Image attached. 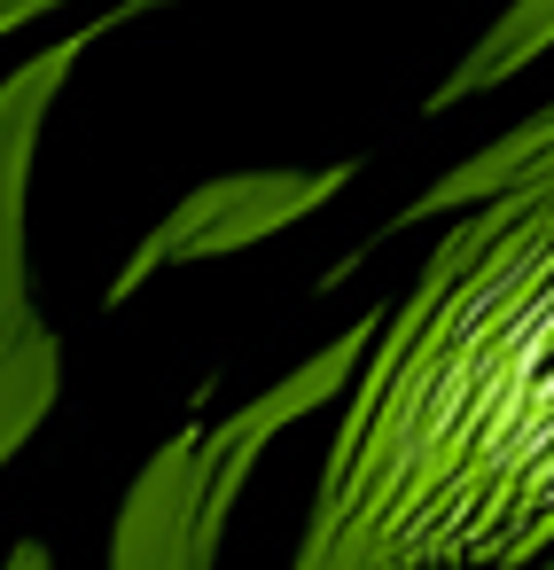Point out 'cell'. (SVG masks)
Listing matches in <instances>:
<instances>
[{
    "label": "cell",
    "mask_w": 554,
    "mask_h": 570,
    "mask_svg": "<svg viewBox=\"0 0 554 570\" xmlns=\"http://www.w3.org/2000/svg\"><path fill=\"white\" fill-rule=\"evenodd\" d=\"M422 212L461 219L367 336L297 570H554V110Z\"/></svg>",
    "instance_id": "cell-1"
},
{
    "label": "cell",
    "mask_w": 554,
    "mask_h": 570,
    "mask_svg": "<svg viewBox=\"0 0 554 570\" xmlns=\"http://www.w3.org/2000/svg\"><path fill=\"white\" fill-rule=\"evenodd\" d=\"M367 336H375V328H352L344 344H328L320 360H305L289 383H274V391L250 399L243 414L172 438V445L141 469V484L126 492L110 570H211L219 531H227V515H235V492L250 484V461H258L289 422H305L320 399L344 391V375H352V360L367 352Z\"/></svg>",
    "instance_id": "cell-2"
},
{
    "label": "cell",
    "mask_w": 554,
    "mask_h": 570,
    "mask_svg": "<svg viewBox=\"0 0 554 570\" xmlns=\"http://www.w3.org/2000/svg\"><path fill=\"white\" fill-rule=\"evenodd\" d=\"M71 56L79 48H48L32 71L0 87V461L40 430V414L56 399V344L24 305V180H32L40 118H48Z\"/></svg>",
    "instance_id": "cell-3"
},
{
    "label": "cell",
    "mask_w": 554,
    "mask_h": 570,
    "mask_svg": "<svg viewBox=\"0 0 554 570\" xmlns=\"http://www.w3.org/2000/svg\"><path fill=\"white\" fill-rule=\"evenodd\" d=\"M344 180H352L344 165H336V173H235V180H211L204 196H188V204L133 250V266L118 274V297H133V289H141L149 274H165V266L227 258V250H243V243H258V235L305 219V212L328 204Z\"/></svg>",
    "instance_id": "cell-4"
},
{
    "label": "cell",
    "mask_w": 554,
    "mask_h": 570,
    "mask_svg": "<svg viewBox=\"0 0 554 570\" xmlns=\"http://www.w3.org/2000/svg\"><path fill=\"white\" fill-rule=\"evenodd\" d=\"M554 40V0H531L523 17H507L484 48H476V63H461L445 87H437V102H453V95H476V87H492V79H507L515 63H531L538 48Z\"/></svg>",
    "instance_id": "cell-5"
},
{
    "label": "cell",
    "mask_w": 554,
    "mask_h": 570,
    "mask_svg": "<svg viewBox=\"0 0 554 570\" xmlns=\"http://www.w3.org/2000/svg\"><path fill=\"white\" fill-rule=\"evenodd\" d=\"M40 9H56V0H0V32L24 24V17H40Z\"/></svg>",
    "instance_id": "cell-6"
},
{
    "label": "cell",
    "mask_w": 554,
    "mask_h": 570,
    "mask_svg": "<svg viewBox=\"0 0 554 570\" xmlns=\"http://www.w3.org/2000/svg\"><path fill=\"white\" fill-rule=\"evenodd\" d=\"M9 570H48V547H17V562Z\"/></svg>",
    "instance_id": "cell-7"
}]
</instances>
